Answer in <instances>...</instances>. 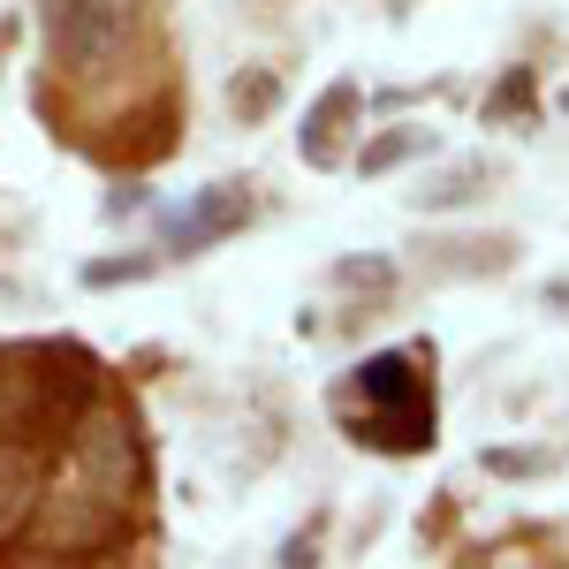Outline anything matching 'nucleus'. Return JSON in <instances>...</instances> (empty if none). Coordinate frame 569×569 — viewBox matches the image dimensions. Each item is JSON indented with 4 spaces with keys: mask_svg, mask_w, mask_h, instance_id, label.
Returning a JSON list of instances; mask_svg holds the SVG:
<instances>
[{
    "mask_svg": "<svg viewBox=\"0 0 569 569\" xmlns=\"http://www.w3.org/2000/svg\"><path fill=\"white\" fill-rule=\"evenodd\" d=\"M69 448V479L53 486V525H46V555L53 562H84L107 555L130 531V493H137V433L130 418H84Z\"/></svg>",
    "mask_w": 569,
    "mask_h": 569,
    "instance_id": "1",
    "label": "nucleus"
},
{
    "mask_svg": "<svg viewBox=\"0 0 569 569\" xmlns=\"http://www.w3.org/2000/svg\"><path fill=\"white\" fill-rule=\"evenodd\" d=\"M357 395H365V418H350L357 440H372L388 456L433 448V380L418 372V357H365Z\"/></svg>",
    "mask_w": 569,
    "mask_h": 569,
    "instance_id": "2",
    "label": "nucleus"
},
{
    "mask_svg": "<svg viewBox=\"0 0 569 569\" xmlns=\"http://www.w3.org/2000/svg\"><path fill=\"white\" fill-rule=\"evenodd\" d=\"M130 46V0H46V53L69 77H99Z\"/></svg>",
    "mask_w": 569,
    "mask_h": 569,
    "instance_id": "3",
    "label": "nucleus"
},
{
    "mask_svg": "<svg viewBox=\"0 0 569 569\" xmlns=\"http://www.w3.org/2000/svg\"><path fill=\"white\" fill-rule=\"evenodd\" d=\"M99 402V365L77 342H39V433L31 440H61L77 433Z\"/></svg>",
    "mask_w": 569,
    "mask_h": 569,
    "instance_id": "4",
    "label": "nucleus"
},
{
    "mask_svg": "<svg viewBox=\"0 0 569 569\" xmlns=\"http://www.w3.org/2000/svg\"><path fill=\"white\" fill-rule=\"evenodd\" d=\"M251 220V190L243 182H213V190H198V206L182 220H168V251H206V243H220V236H236Z\"/></svg>",
    "mask_w": 569,
    "mask_h": 569,
    "instance_id": "5",
    "label": "nucleus"
},
{
    "mask_svg": "<svg viewBox=\"0 0 569 569\" xmlns=\"http://www.w3.org/2000/svg\"><path fill=\"white\" fill-rule=\"evenodd\" d=\"M39 493H46L39 448H31V440H8V448H0V547H8L16 531L31 525V509H39Z\"/></svg>",
    "mask_w": 569,
    "mask_h": 569,
    "instance_id": "6",
    "label": "nucleus"
},
{
    "mask_svg": "<svg viewBox=\"0 0 569 569\" xmlns=\"http://www.w3.org/2000/svg\"><path fill=\"white\" fill-rule=\"evenodd\" d=\"M350 122H357V84L342 77V84L319 91V107H311L305 130H297V144H305L311 168H335V160H342V130H350Z\"/></svg>",
    "mask_w": 569,
    "mask_h": 569,
    "instance_id": "7",
    "label": "nucleus"
},
{
    "mask_svg": "<svg viewBox=\"0 0 569 569\" xmlns=\"http://www.w3.org/2000/svg\"><path fill=\"white\" fill-rule=\"evenodd\" d=\"M418 152H433V130H410V122H402V130L372 137V144L357 152V168H365V176H388V168H402V160H418Z\"/></svg>",
    "mask_w": 569,
    "mask_h": 569,
    "instance_id": "8",
    "label": "nucleus"
},
{
    "mask_svg": "<svg viewBox=\"0 0 569 569\" xmlns=\"http://www.w3.org/2000/svg\"><path fill=\"white\" fill-rule=\"evenodd\" d=\"M479 182H493V168H486V160H471V168H448L433 190H410V198H418L426 213H440V206H471V198H479Z\"/></svg>",
    "mask_w": 569,
    "mask_h": 569,
    "instance_id": "9",
    "label": "nucleus"
},
{
    "mask_svg": "<svg viewBox=\"0 0 569 569\" xmlns=\"http://www.w3.org/2000/svg\"><path fill=\"white\" fill-rule=\"evenodd\" d=\"M228 107H236L243 122H259V114H273V107H281V77H273V69H243V77L228 84Z\"/></svg>",
    "mask_w": 569,
    "mask_h": 569,
    "instance_id": "10",
    "label": "nucleus"
},
{
    "mask_svg": "<svg viewBox=\"0 0 569 569\" xmlns=\"http://www.w3.org/2000/svg\"><path fill=\"white\" fill-rule=\"evenodd\" d=\"M335 281H342V289H372V297H380V289L395 281V266L388 259H342V266H335Z\"/></svg>",
    "mask_w": 569,
    "mask_h": 569,
    "instance_id": "11",
    "label": "nucleus"
},
{
    "mask_svg": "<svg viewBox=\"0 0 569 569\" xmlns=\"http://www.w3.org/2000/svg\"><path fill=\"white\" fill-rule=\"evenodd\" d=\"M144 273H152V259H99V266H84L91 289H114V281H144Z\"/></svg>",
    "mask_w": 569,
    "mask_h": 569,
    "instance_id": "12",
    "label": "nucleus"
},
{
    "mask_svg": "<svg viewBox=\"0 0 569 569\" xmlns=\"http://www.w3.org/2000/svg\"><path fill=\"white\" fill-rule=\"evenodd\" d=\"M547 305H562V319H569V281H555V289H547Z\"/></svg>",
    "mask_w": 569,
    "mask_h": 569,
    "instance_id": "13",
    "label": "nucleus"
},
{
    "mask_svg": "<svg viewBox=\"0 0 569 569\" xmlns=\"http://www.w3.org/2000/svg\"><path fill=\"white\" fill-rule=\"evenodd\" d=\"M0 46H8V23H0Z\"/></svg>",
    "mask_w": 569,
    "mask_h": 569,
    "instance_id": "14",
    "label": "nucleus"
}]
</instances>
